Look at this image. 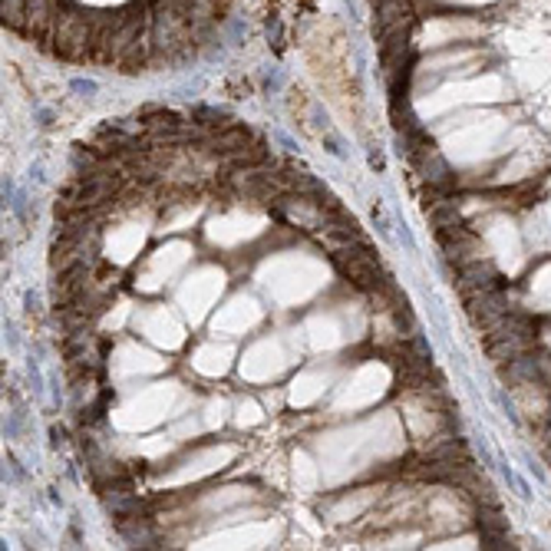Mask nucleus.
Instances as JSON below:
<instances>
[]
</instances>
